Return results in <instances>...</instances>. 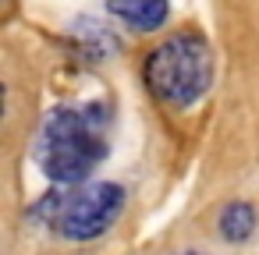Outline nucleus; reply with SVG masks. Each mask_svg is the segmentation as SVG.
<instances>
[{"instance_id": "1", "label": "nucleus", "mask_w": 259, "mask_h": 255, "mask_svg": "<svg viewBox=\"0 0 259 255\" xmlns=\"http://www.w3.org/2000/svg\"><path fill=\"white\" fill-rule=\"evenodd\" d=\"M103 121L107 117L100 103L82 110L71 107L50 110L36 142V163L43 167V174L57 184H82L107 156Z\"/></svg>"}, {"instance_id": "3", "label": "nucleus", "mask_w": 259, "mask_h": 255, "mask_svg": "<svg viewBox=\"0 0 259 255\" xmlns=\"http://www.w3.org/2000/svg\"><path fill=\"white\" fill-rule=\"evenodd\" d=\"M121 213H124V188L114 181H96L54 202L50 227L68 241H93L107 234L121 220Z\"/></svg>"}, {"instance_id": "5", "label": "nucleus", "mask_w": 259, "mask_h": 255, "mask_svg": "<svg viewBox=\"0 0 259 255\" xmlns=\"http://www.w3.org/2000/svg\"><path fill=\"white\" fill-rule=\"evenodd\" d=\"M255 230V209L248 202H227L220 209V237L224 241H248Z\"/></svg>"}, {"instance_id": "4", "label": "nucleus", "mask_w": 259, "mask_h": 255, "mask_svg": "<svg viewBox=\"0 0 259 255\" xmlns=\"http://www.w3.org/2000/svg\"><path fill=\"white\" fill-rule=\"evenodd\" d=\"M107 11L132 32H156L170 18V0H107Z\"/></svg>"}, {"instance_id": "2", "label": "nucleus", "mask_w": 259, "mask_h": 255, "mask_svg": "<svg viewBox=\"0 0 259 255\" xmlns=\"http://www.w3.org/2000/svg\"><path fill=\"white\" fill-rule=\"evenodd\" d=\"M142 78L149 92L170 107V110H188L206 96L213 85V50L202 32L181 29L156 43L146 61H142Z\"/></svg>"}, {"instance_id": "6", "label": "nucleus", "mask_w": 259, "mask_h": 255, "mask_svg": "<svg viewBox=\"0 0 259 255\" xmlns=\"http://www.w3.org/2000/svg\"><path fill=\"white\" fill-rule=\"evenodd\" d=\"M178 255H202V251H178Z\"/></svg>"}]
</instances>
